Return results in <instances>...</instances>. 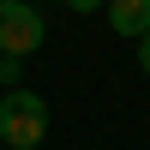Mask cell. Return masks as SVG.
I'll return each instance as SVG.
<instances>
[{
	"label": "cell",
	"mask_w": 150,
	"mask_h": 150,
	"mask_svg": "<svg viewBox=\"0 0 150 150\" xmlns=\"http://www.w3.org/2000/svg\"><path fill=\"white\" fill-rule=\"evenodd\" d=\"M42 138H48V102L36 90H6L0 96V144L6 150H42Z\"/></svg>",
	"instance_id": "cell-1"
},
{
	"label": "cell",
	"mask_w": 150,
	"mask_h": 150,
	"mask_svg": "<svg viewBox=\"0 0 150 150\" xmlns=\"http://www.w3.org/2000/svg\"><path fill=\"white\" fill-rule=\"evenodd\" d=\"M138 72H144V78H150V30L138 36Z\"/></svg>",
	"instance_id": "cell-5"
},
{
	"label": "cell",
	"mask_w": 150,
	"mask_h": 150,
	"mask_svg": "<svg viewBox=\"0 0 150 150\" xmlns=\"http://www.w3.org/2000/svg\"><path fill=\"white\" fill-rule=\"evenodd\" d=\"M42 36H48V24H42V12L30 6V0H0V54H36L42 48Z\"/></svg>",
	"instance_id": "cell-2"
},
{
	"label": "cell",
	"mask_w": 150,
	"mask_h": 150,
	"mask_svg": "<svg viewBox=\"0 0 150 150\" xmlns=\"http://www.w3.org/2000/svg\"><path fill=\"white\" fill-rule=\"evenodd\" d=\"M108 30L114 36H126V42H138V36L150 30V0H108Z\"/></svg>",
	"instance_id": "cell-3"
},
{
	"label": "cell",
	"mask_w": 150,
	"mask_h": 150,
	"mask_svg": "<svg viewBox=\"0 0 150 150\" xmlns=\"http://www.w3.org/2000/svg\"><path fill=\"white\" fill-rule=\"evenodd\" d=\"M0 84H6V90L24 84V60H18V54H0Z\"/></svg>",
	"instance_id": "cell-4"
},
{
	"label": "cell",
	"mask_w": 150,
	"mask_h": 150,
	"mask_svg": "<svg viewBox=\"0 0 150 150\" xmlns=\"http://www.w3.org/2000/svg\"><path fill=\"white\" fill-rule=\"evenodd\" d=\"M66 6H72V12H102L108 0H66Z\"/></svg>",
	"instance_id": "cell-6"
}]
</instances>
